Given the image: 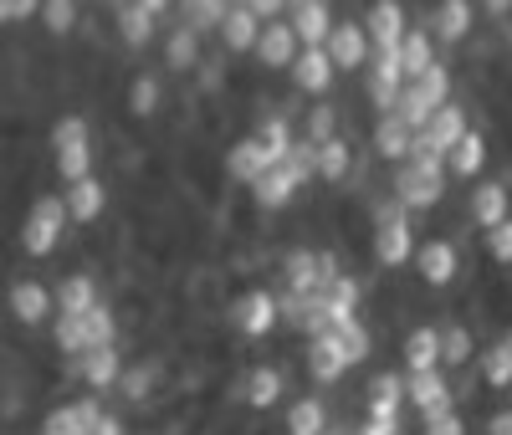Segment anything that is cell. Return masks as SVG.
<instances>
[{"instance_id":"ffe728a7","label":"cell","mask_w":512,"mask_h":435,"mask_svg":"<svg viewBox=\"0 0 512 435\" xmlns=\"http://www.w3.org/2000/svg\"><path fill=\"white\" fill-rule=\"evenodd\" d=\"M267 169H272V154L262 149V139H256V134H241V139L221 154V174H226L231 185H241V190L256 185Z\"/></svg>"},{"instance_id":"f6af8a7d","label":"cell","mask_w":512,"mask_h":435,"mask_svg":"<svg viewBox=\"0 0 512 435\" xmlns=\"http://www.w3.org/2000/svg\"><path fill=\"white\" fill-rule=\"evenodd\" d=\"M41 26H47L52 36H67L77 26V0H41Z\"/></svg>"},{"instance_id":"b9f144b4","label":"cell","mask_w":512,"mask_h":435,"mask_svg":"<svg viewBox=\"0 0 512 435\" xmlns=\"http://www.w3.org/2000/svg\"><path fill=\"white\" fill-rule=\"evenodd\" d=\"M482 256L492 261V267H512V215L482 231Z\"/></svg>"},{"instance_id":"6f0895ef","label":"cell","mask_w":512,"mask_h":435,"mask_svg":"<svg viewBox=\"0 0 512 435\" xmlns=\"http://www.w3.org/2000/svg\"><path fill=\"white\" fill-rule=\"evenodd\" d=\"M287 6H297V0H287Z\"/></svg>"},{"instance_id":"cb8c5ba5","label":"cell","mask_w":512,"mask_h":435,"mask_svg":"<svg viewBox=\"0 0 512 435\" xmlns=\"http://www.w3.org/2000/svg\"><path fill=\"white\" fill-rule=\"evenodd\" d=\"M323 52H328V62H333L338 72H359V67L369 62V36H364V26H354V21H333Z\"/></svg>"},{"instance_id":"680465c9","label":"cell","mask_w":512,"mask_h":435,"mask_svg":"<svg viewBox=\"0 0 512 435\" xmlns=\"http://www.w3.org/2000/svg\"><path fill=\"white\" fill-rule=\"evenodd\" d=\"M0 6H6V0H0Z\"/></svg>"},{"instance_id":"1f68e13d","label":"cell","mask_w":512,"mask_h":435,"mask_svg":"<svg viewBox=\"0 0 512 435\" xmlns=\"http://www.w3.org/2000/svg\"><path fill=\"white\" fill-rule=\"evenodd\" d=\"M251 57L262 62V67H292V57H297V36H292V26H287V21H262V36H256Z\"/></svg>"},{"instance_id":"681fc988","label":"cell","mask_w":512,"mask_h":435,"mask_svg":"<svg viewBox=\"0 0 512 435\" xmlns=\"http://www.w3.org/2000/svg\"><path fill=\"white\" fill-rule=\"evenodd\" d=\"M246 6L256 11V21H277L287 11V0H246Z\"/></svg>"},{"instance_id":"4fadbf2b","label":"cell","mask_w":512,"mask_h":435,"mask_svg":"<svg viewBox=\"0 0 512 435\" xmlns=\"http://www.w3.org/2000/svg\"><path fill=\"white\" fill-rule=\"evenodd\" d=\"M390 195H395L410 215H431V210L446 205V180H431V174H420V169H410V164L400 159L395 174H390Z\"/></svg>"},{"instance_id":"7bdbcfd3","label":"cell","mask_w":512,"mask_h":435,"mask_svg":"<svg viewBox=\"0 0 512 435\" xmlns=\"http://www.w3.org/2000/svg\"><path fill=\"white\" fill-rule=\"evenodd\" d=\"M303 128H308V144H323V139H333L338 134V108L328 103V98H318L313 108H308V118H303Z\"/></svg>"},{"instance_id":"d590c367","label":"cell","mask_w":512,"mask_h":435,"mask_svg":"<svg viewBox=\"0 0 512 435\" xmlns=\"http://www.w3.org/2000/svg\"><path fill=\"white\" fill-rule=\"evenodd\" d=\"M395 57H400L405 77H420V72H431V67L441 62V57H436V41H431V31H420V26H410V31L400 36Z\"/></svg>"},{"instance_id":"d4e9b609","label":"cell","mask_w":512,"mask_h":435,"mask_svg":"<svg viewBox=\"0 0 512 435\" xmlns=\"http://www.w3.org/2000/svg\"><path fill=\"white\" fill-rule=\"evenodd\" d=\"M287 26L297 36V47H323L328 31H333V11H328V0H297V6H287Z\"/></svg>"},{"instance_id":"603a6c76","label":"cell","mask_w":512,"mask_h":435,"mask_svg":"<svg viewBox=\"0 0 512 435\" xmlns=\"http://www.w3.org/2000/svg\"><path fill=\"white\" fill-rule=\"evenodd\" d=\"M405 31H410V21H405V6H400V0H374L369 16H364L369 52H395Z\"/></svg>"},{"instance_id":"d6986e66","label":"cell","mask_w":512,"mask_h":435,"mask_svg":"<svg viewBox=\"0 0 512 435\" xmlns=\"http://www.w3.org/2000/svg\"><path fill=\"white\" fill-rule=\"evenodd\" d=\"M466 128H472V113H466V103H441L431 118H425V128L415 134V149H431V154H441L446 159V149L466 134Z\"/></svg>"},{"instance_id":"83f0119b","label":"cell","mask_w":512,"mask_h":435,"mask_svg":"<svg viewBox=\"0 0 512 435\" xmlns=\"http://www.w3.org/2000/svg\"><path fill=\"white\" fill-rule=\"evenodd\" d=\"M400 359H405V369H441V328L425 323V318L415 328H405Z\"/></svg>"},{"instance_id":"f5cc1de1","label":"cell","mask_w":512,"mask_h":435,"mask_svg":"<svg viewBox=\"0 0 512 435\" xmlns=\"http://www.w3.org/2000/svg\"><path fill=\"white\" fill-rule=\"evenodd\" d=\"M139 6H144V11H149V16H164V11H169V6H175V0H139Z\"/></svg>"},{"instance_id":"ac0fdd59","label":"cell","mask_w":512,"mask_h":435,"mask_svg":"<svg viewBox=\"0 0 512 435\" xmlns=\"http://www.w3.org/2000/svg\"><path fill=\"white\" fill-rule=\"evenodd\" d=\"M364 72H369V82H364L369 108H374V113H390V108H395V98H400V87L410 82V77H405V67H400V57H395V52H369Z\"/></svg>"},{"instance_id":"ab89813d","label":"cell","mask_w":512,"mask_h":435,"mask_svg":"<svg viewBox=\"0 0 512 435\" xmlns=\"http://www.w3.org/2000/svg\"><path fill=\"white\" fill-rule=\"evenodd\" d=\"M338 338H344V354H349V364L354 369H364L369 359H374V323L359 313L354 323H344V328H333Z\"/></svg>"},{"instance_id":"52a82bcc","label":"cell","mask_w":512,"mask_h":435,"mask_svg":"<svg viewBox=\"0 0 512 435\" xmlns=\"http://www.w3.org/2000/svg\"><path fill=\"white\" fill-rule=\"evenodd\" d=\"M410 272L420 287H456L461 282V241L456 236H420Z\"/></svg>"},{"instance_id":"816d5d0a","label":"cell","mask_w":512,"mask_h":435,"mask_svg":"<svg viewBox=\"0 0 512 435\" xmlns=\"http://www.w3.org/2000/svg\"><path fill=\"white\" fill-rule=\"evenodd\" d=\"M477 6H482L487 16H507V11H512V0H477Z\"/></svg>"},{"instance_id":"f546056e","label":"cell","mask_w":512,"mask_h":435,"mask_svg":"<svg viewBox=\"0 0 512 435\" xmlns=\"http://www.w3.org/2000/svg\"><path fill=\"white\" fill-rule=\"evenodd\" d=\"M472 21H477V6L472 0H441L436 6V21H431V36L441 47H461L466 36H472Z\"/></svg>"},{"instance_id":"bcb514c9","label":"cell","mask_w":512,"mask_h":435,"mask_svg":"<svg viewBox=\"0 0 512 435\" xmlns=\"http://www.w3.org/2000/svg\"><path fill=\"white\" fill-rule=\"evenodd\" d=\"M420 435H472L466 415L451 405V410H436V415H420Z\"/></svg>"},{"instance_id":"ba28073f","label":"cell","mask_w":512,"mask_h":435,"mask_svg":"<svg viewBox=\"0 0 512 435\" xmlns=\"http://www.w3.org/2000/svg\"><path fill=\"white\" fill-rule=\"evenodd\" d=\"M123 343H103V348H82L77 359H62V374L82 389H93V395H113V384L123 374Z\"/></svg>"},{"instance_id":"74e56055","label":"cell","mask_w":512,"mask_h":435,"mask_svg":"<svg viewBox=\"0 0 512 435\" xmlns=\"http://www.w3.org/2000/svg\"><path fill=\"white\" fill-rule=\"evenodd\" d=\"M118 302L113 297H98L88 313H82V338H88V348H103V343H118Z\"/></svg>"},{"instance_id":"db71d44e","label":"cell","mask_w":512,"mask_h":435,"mask_svg":"<svg viewBox=\"0 0 512 435\" xmlns=\"http://www.w3.org/2000/svg\"><path fill=\"white\" fill-rule=\"evenodd\" d=\"M323 435H354V425L349 420H328V430Z\"/></svg>"},{"instance_id":"8fae6325","label":"cell","mask_w":512,"mask_h":435,"mask_svg":"<svg viewBox=\"0 0 512 435\" xmlns=\"http://www.w3.org/2000/svg\"><path fill=\"white\" fill-rule=\"evenodd\" d=\"M364 420L405 430V379L395 369H374L364 384Z\"/></svg>"},{"instance_id":"9f6ffc18","label":"cell","mask_w":512,"mask_h":435,"mask_svg":"<svg viewBox=\"0 0 512 435\" xmlns=\"http://www.w3.org/2000/svg\"><path fill=\"white\" fill-rule=\"evenodd\" d=\"M231 6H246V0H231Z\"/></svg>"},{"instance_id":"44dd1931","label":"cell","mask_w":512,"mask_h":435,"mask_svg":"<svg viewBox=\"0 0 512 435\" xmlns=\"http://www.w3.org/2000/svg\"><path fill=\"white\" fill-rule=\"evenodd\" d=\"M292 87L303 98H328L333 93V77H338V67L328 62V52L323 47H297V57H292Z\"/></svg>"},{"instance_id":"5bb4252c","label":"cell","mask_w":512,"mask_h":435,"mask_svg":"<svg viewBox=\"0 0 512 435\" xmlns=\"http://www.w3.org/2000/svg\"><path fill=\"white\" fill-rule=\"evenodd\" d=\"M507 215H512L507 180H477L472 190H466V200H461V226H472V231H487V226L507 221Z\"/></svg>"},{"instance_id":"9c48e42d","label":"cell","mask_w":512,"mask_h":435,"mask_svg":"<svg viewBox=\"0 0 512 435\" xmlns=\"http://www.w3.org/2000/svg\"><path fill=\"white\" fill-rule=\"evenodd\" d=\"M420 246V231H415V215H400V221H384V226H369V261L379 272H405L410 256Z\"/></svg>"},{"instance_id":"ee69618b","label":"cell","mask_w":512,"mask_h":435,"mask_svg":"<svg viewBox=\"0 0 512 435\" xmlns=\"http://www.w3.org/2000/svg\"><path fill=\"white\" fill-rule=\"evenodd\" d=\"M226 11H231V0H185V26L190 31H210V26H221Z\"/></svg>"},{"instance_id":"11a10c76","label":"cell","mask_w":512,"mask_h":435,"mask_svg":"<svg viewBox=\"0 0 512 435\" xmlns=\"http://www.w3.org/2000/svg\"><path fill=\"white\" fill-rule=\"evenodd\" d=\"M497 343H502V348H507V359H512V318H507V328H502V333H497Z\"/></svg>"},{"instance_id":"7dc6e473","label":"cell","mask_w":512,"mask_h":435,"mask_svg":"<svg viewBox=\"0 0 512 435\" xmlns=\"http://www.w3.org/2000/svg\"><path fill=\"white\" fill-rule=\"evenodd\" d=\"M482 435H512V395H507L502 405H492V415H487Z\"/></svg>"},{"instance_id":"5b68a950","label":"cell","mask_w":512,"mask_h":435,"mask_svg":"<svg viewBox=\"0 0 512 435\" xmlns=\"http://www.w3.org/2000/svg\"><path fill=\"white\" fill-rule=\"evenodd\" d=\"M226 323L251 338V343H267L277 328H282V313H277V292L267 282H246L231 302H226Z\"/></svg>"},{"instance_id":"8d00e7d4","label":"cell","mask_w":512,"mask_h":435,"mask_svg":"<svg viewBox=\"0 0 512 435\" xmlns=\"http://www.w3.org/2000/svg\"><path fill=\"white\" fill-rule=\"evenodd\" d=\"M216 31H221V41H226V52H251L256 36H262V21H256L251 6H231Z\"/></svg>"},{"instance_id":"d6a6232c","label":"cell","mask_w":512,"mask_h":435,"mask_svg":"<svg viewBox=\"0 0 512 435\" xmlns=\"http://www.w3.org/2000/svg\"><path fill=\"white\" fill-rule=\"evenodd\" d=\"M113 21H118V36H123V47H149L154 41V26H159V16H149L139 0H118L113 6Z\"/></svg>"},{"instance_id":"2e32d148","label":"cell","mask_w":512,"mask_h":435,"mask_svg":"<svg viewBox=\"0 0 512 435\" xmlns=\"http://www.w3.org/2000/svg\"><path fill=\"white\" fill-rule=\"evenodd\" d=\"M492 169V139H487V128H466V134L446 149V180H482V174Z\"/></svg>"},{"instance_id":"f907efd6","label":"cell","mask_w":512,"mask_h":435,"mask_svg":"<svg viewBox=\"0 0 512 435\" xmlns=\"http://www.w3.org/2000/svg\"><path fill=\"white\" fill-rule=\"evenodd\" d=\"M354 435H405V430H395V425H374V420H359V425H354Z\"/></svg>"},{"instance_id":"7c38bea8","label":"cell","mask_w":512,"mask_h":435,"mask_svg":"<svg viewBox=\"0 0 512 435\" xmlns=\"http://www.w3.org/2000/svg\"><path fill=\"white\" fill-rule=\"evenodd\" d=\"M62 200H67V221L82 226V231H93V226H103V215L113 205V190H108L103 174L93 169V174H82V180H72L62 190Z\"/></svg>"},{"instance_id":"e575fe53","label":"cell","mask_w":512,"mask_h":435,"mask_svg":"<svg viewBox=\"0 0 512 435\" xmlns=\"http://www.w3.org/2000/svg\"><path fill=\"white\" fill-rule=\"evenodd\" d=\"M472 369H477V384H487L492 395H507V389H512V359H507V348H502L497 338H492L487 348H477Z\"/></svg>"},{"instance_id":"3957f363","label":"cell","mask_w":512,"mask_h":435,"mask_svg":"<svg viewBox=\"0 0 512 435\" xmlns=\"http://www.w3.org/2000/svg\"><path fill=\"white\" fill-rule=\"evenodd\" d=\"M451 67L446 62H436L431 72H420V77H410L405 87H400V98H395V118L410 128V134H420V128H425V118H431L441 103H451Z\"/></svg>"},{"instance_id":"30bf717a","label":"cell","mask_w":512,"mask_h":435,"mask_svg":"<svg viewBox=\"0 0 512 435\" xmlns=\"http://www.w3.org/2000/svg\"><path fill=\"white\" fill-rule=\"evenodd\" d=\"M6 313L21 328H41L57 318V302H52V282H36V277H11L6 282Z\"/></svg>"},{"instance_id":"7a4b0ae2","label":"cell","mask_w":512,"mask_h":435,"mask_svg":"<svg viewBox=\"0 0 512 435\" xmlns=\"http://www.w3.org/2000/svg\"><path fill=\"white\" fill-rule=\"evenodd\" d=\"M47 144H52V174L62 185H72V180H82V174L98 169V139H93V123L82 113H62L52 123Z\"/></svg>"},{"instance_id":"60d3db41","label":"cell","mask_w":512,"mask_h":435,"mask_svg":"<svg viewBox=\"0 0 512 435\" xmlns=\"http://www.w3.org/2000/svg\"><path fill=\"white\" fill-rule=\"evenodd\" d=\"M52 348L62 359H77L82 348H88V338H82V313H57L52 318Z\"/></svg>"},{"instance_id":"836d02e7","label":"cell","mask_w":512,"mask_h":435,"mask_svg":"<svg viewBox=\"0 0 512 435\" xmlns=\"http://www.w3.org/2000/svg\"><path fill=\"white\" fill-rule=\"evenodd\" d=\"M123 108H128V118H134V123H149V118L164 108V82H159V72H139L134 82H128Z\"/></svg>"},{"instance_id":"6da1fadb","label":"cell","mask_w":512,"mask_h":435,"mask_svg":"<svg viewBox=\"0 0 512 435\" xmlns=\"http://www.w3.org/2000/svg\"><path fill=\"white\" fill-rule=\"evenodd\" d=\"M139 435H272V410H246L236 400L231 369H195L169 379L149 405L134 410Z\"/></svg>"},{"instance_id":"277c9868","label":"cell","mask_w":512,"mask_h":435,"mask_svg":"<svg viewBox=\"0 0 512 435\" xmlns=\"http://www.w3.org/2000/svg\"><path fill=\"white\" fill-rule=\"evenodd\" d=\"M67 200L62 195H36L31 200V210H26V221H21V251L31 256V261H47V256H57V246L67 241Z\"/></svg>"},{"instance_id":"c3c4849f","label":"cell","mask_w":512,"mask_h":435,"mask_svg":"<svg viewBox=\"0 0 512 435\" xmlns=\"http://www.w3.org/2000/svg\"><path fill=\"white\" fill-rule=\"evenodd\" d=\"M88 435H128V420H123L118 410H103V420H98Z\"/></svg>"},{"instance_id":"4dcf8cb0","label":"cell","mask_w":512,"mask_h":435,"mask_svg":"<svg viewBox=\"0 0 512 435\" xmlns=\"http://www.w3.org/2000/svg\"><path fill=\"white\" fill-rule=\"evenodd\" d=\"M441 369H466L477 359V328L461 318H441Z\"/></svg>"},{"instance_id":"7402d4cb","label":"cell","mask_w":512,"mask_h":435,"mask_svg":"<svg viewBox=\"0 0 512 435\" xmlns=\"http://www.w3.org/2000/svg\"><path fill=\"white\" fill-rule=\"evenodd\" d=\"M333 420V405L323 389H303V395H292V405L282 410V435H323Z\"/></svg>"},{"instance_id":"f35d334b","label":"cell","mask_w":512,"mask_h":435,"mask_svg":"<svg viewBox=\"0 0 512 435\" xmlns=\"http://www.w3.org/2000/svg\"><path fill=\"white\" fill-rule=\"evenodd\" d=\"M195 62H200V31L175 26V31H169V41H164V67L169 72H190Z\"/></svg>"},{"instance_id":"4316f807","label":"cell","mask_w":512,"mask_h":435,"mask_svg":"<svg viewBox=\"0 0 512 435\" xmlns=\"http://www.w3.org/2000/svg\"><path fill=\"white\" fill-rule=\"evenodd\" d=\"M98 297H103V282H98L88 267H77V272H67L62 282H52V302H57V313H88Z\"/></svg>"},{"instance_id":"484cf974","label":"cell","mask_w":512,"mask_h":435,"mask_svg":"<svg viewBox=\"0 0 512 435\" xmlns=\"http://www.w3.org/2000/svg\"><path fill=\"white\" fill-rule=\"evenodd\" d=\"M313 169H318L323 185H344L349 174H354V139L349 134H333V139L313 144Z\"/></svg>"},{"instance_id":"f1b7e54d","label":"cell","mask_w":512,"mask_h":435,"mask_svg":"<svg viewBox=\"0 0 512 435\" xmlns=\"http://www.w3.org/2000/svg\"><path fill=\"white\" fill-rule=\"evenodd\" d=\"M410 144H415V134L395 118V113H379L374 118V134H369V149H374V159L379 164H400L405 154H410Z\"/></svg>"},{"instance_id":"9a60e30c","label":"cell","mask_w":512,"mask_h":435,"mask_svg":"<svg viewBox=\"0 0 512 435\" xmlns=\"http://www.w3.org/2000/svg\"><path fill=\"white\" fill-rule=\"evenodd\" d=\"M103 395H77V400H57L47 415H41V435H88L98 420H103Z\"/></svg>"},{"instance_id":"e0dca14e","label":"cell","mask_w":512,"mask_h":435,"mask_svg":"<svg viewBox=\"0 0 512 435\" xmlns=\"http://www.w3.org/2000/svg\"><path fill=\"white\" fill-rule=\"evenodd\" d=\"M405 405L415 415H436V410H451L456 405V389L446 379V369H405Z\"/></svg>"},{"instance_id":"8992f818","label":"cell","mask_w":512,"mask_h":435,"mask_svg":"<svg viewBox=\"0 0 512 435\" xmlns=\"http://www.w3.org/2000/svg\"><path fill=\"white\" fill-rule=\"evenodd\" d=\"M297 369H303L318 389H333V384H344V379L354 374V364H349V354H344V338H338L333 328L303 338V348H297Z\"/></svg>"}]
</instances>
